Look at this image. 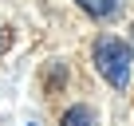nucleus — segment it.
Masks as SVG:
<instances>
[{"mask_svg": "<svg viewBox=\"0 0 134 126\" xmlns=\"http://www.w3.org/2000/svg\"><path fill=\"white\" fill-rule=\"evenodd\" d=\"M75 4H79L87 16H95V20H110V16H118L122 0H75Z\"/></svg>", "mask_w": 134, "mask_h": 126, "instance_id": "2", "label": "nucleus"}, {"mask_svg": "<svg viewBox=\"0 0 134 126\" xmlns=\"http://www.w3.org/2000/svg\"><path fill=\"white\" fill-rule=\"evenodd\" d=\"M91 55H95V71H99L114 91H126V83H130V67H134V47L122 43L118 36H99Z\"/></svg>", "mask_w": 134, "mask_h": 126, "instance_id": "1", "label": "nucleus"}, {"mask_svg": "<svg viewBox=\"0 0 134 126\" xmlns=\"http://www.w3.org/2000/svg\"><path fill=\"white\" fill-rule=\"evenodd\" d=\"M63 126H95V114L87 106H71V110H63Z\"/></svg>", "mask_w": 134, "mask_h": 126, "instance_id": "3", "label": "nucleus"}]
</instances>
